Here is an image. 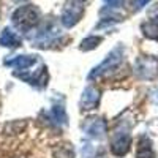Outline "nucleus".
<instances>
[{
    "label": "nucleus",
    "instance_id": "obj_1",
    "mask_svg": "<svg viewBox=\"0 0 158 158\" xmlns=\"http://www.w3.org/2000/svg\"><path fill=\"white\" fill-rule=\"evenodd\" d=\"M29 40L33 48H40V49H48L51 46H54L56 43H59L60 40V29L57 27V24L54 21H49L41 24L36 29V32L33 35H29Z\"/></svg>",
    "mask_w": 158,
    "mask_h": 158
},
{
    "label": "nucleus",
    "instance_id": "obj_2",
    "mask_svg": "<svg viewBox=\"0 0 158 158\" xmlns=\"http://www.w3.org/2000/svg\"><path fill=\"white\" fill-rule=\"evenodd\" d=\"M40 19V10L35 5H24L19 6L11 16L13 25L21 32H30Z\"/></svg>",
    "mask_w": 158,
    "mask_h": 158
},
{
    "label": "nucleus",
    "instance_id": "obj_3",
    "mask_svg": "<svg viewBox=\"0 0 158 158\" xmlns=\"http://www.w3.org/2000/svg\"><path fill=\"white\" fill-rule=\"evenodd\" d=\"M122 60H123V48L122 46H115L106 56V59L90 71L89 79H95V77H100L103 74H108V73L114 71L118 65L122 63Z\"/></svg>",
    "mask_w": 158,
    "mask_h": 158
},
{
    "label": "nucleus",
    "instance_id": "obj_4",
    "mask_svg": "<svg viewBox=\"0 0 158 158\" xmlns=\"http://www.w3.org/2000/svg\"><path fill=\"white\" fill-rule=\"evenodd\" d=\"M131 147V135H130V128L128 127H118L111 139V152L115 156H123L128 153Z\"/></svg>",
    "mask_w": 158,
    "mask_h": 158
},
{
    "label": "nucleus",
    "instance_id": "obj_5",
    "mask_svg": "<svg viewBox=\"0 0 158 158\" xmlns=\"http://www.w3.org/2000/svg\"><path fill=\"white\" fill-rule=\"evenodd\" d=\"M84 6H82V2H77V0H73V2H68L67 5L63 6V11H62V18H60V22L63 27L67 29H71L74 25L82 19L84 16Z\"/></svg>",
    "mask_w": 158,
    "mask_h": 158
},
{
    "label": "nucleus",
    "instance_id": "obj_6",
    "mask_svg": "<svg viewBox=\"0 0 158 158\" xmlns=\"http://www.w3.org/2000/svg\"><path fill=\"white\" fill-rule=\"evenodd\" d=\"M135 74L139 79H153L158 74V60L153 57H139L135 63Z\"/></svg>",
    "mask_w": 158,
    "mask_h": 158
},
{
    "label": "nucleus",
    "instance_id": "obj_7",
    "mask_svg": "<svg viewBox=\"0 0 158 158\" xmlns=\"http://www.w3.org/2000/svg\"><path fill=\"white\" fill-rule=\"evenodd\" d=\"M84 133L94 139H103L108 133V123L101 117H94L89 118L84 123Z\"/></svg>",
    "mask_w": 158,
    "mask_h": 158
},
{
    "label": "nucleus",
    "instance_id": "obj_8",
    "mask_svg": "<svg viewBox=\"0 0 158 158\" xmlns=\"http://www.w3.org/2000/svg\"><path fill=\"white\" fill-rule=\"evenodd\" d=\"M16 76L19 79H22V81L29 82L30 85L36 87V89L46 87L48 79H49V74H48V68L46 67H41L36 73H16Z\"/></svg>",
    "mask_w": 158,
    "mask_h": 158
},
{
    "label": "nucleus",
    "instance_id": "obj_9",
    "mask_svg": "<svg viewBox=\"0 0 158 158\" xmlns=\"http://www.w3.org/2000/svg\"><path fill=\"white\" fill-rule=\"evenodd\" d=\"M100 98H101L100 90L95 89V87H92V85H89L82 92V97H81V101H79V106H81L82 111L95 109V108H98V104H100Z\"/></svg>",
    "mask_w": 158,
    "mask_h": 158
},
{
    "label": "nucleus",
    "instance_id": "obj_10",
    "mask_svg": "<svg viewBox=\"0 0 158 158\" xmlns=\"http://www.w3.org/2000/svg\"><path fill=\"white\" fill-rule=\"evenodd\" d=\"M48 118L51 123H54L57 127H65L68 123V117H67V111H65L63 104L60 103H54L52 108L48 112Z\"/></svg>",
    "mask_w": 158,
    "mask_h": 158
},
{
    "label": "nucleus",
    "instance_id": "obj_11",
    "mask_svg": "<svg viewBox=\"0 0 158 158\" xmlns=\"http://www.w3.org/2000/svg\"><path fill=\"white\" fill-rule=\"evenodd\" d=\"M36 63L35 56H18L15 59H8L5 60V67L10 68H18V70H27Z\"/></svg>",
    "mask_w": 158,
    "mask_h": 158
},
{
    "label": "nucleus",
    "instance_id": "obj_12",
    "mask_svg": "<svg viewBox=\"0 0 158 158\" xmlns=\"http://www.w3.org/2000/svg\"><path fill=\"white\" fill-rule=\"evenodd\" d=\"M22 44L21 38L13 32L10 27H5L2 30V33H0V46L3 48H10V49H16Z\"/></svg>",
    "mask_w": 158,
    "mask_h": 158
},
{
    "label": "nucleus",
    "instance_id": "obj_13",
    "mask_svg": "<svg viewBox=\"0 0 158 158\" xmlns=\"http://www.w3.org/2000/svg\"><path fill=\"white\" fill-rule=\"evenodd\" d=\"M136 158H156L155 152L152 149V141L147 136H142L138 142V150H136Z\"/></svg>",
    "mask_w": 158,
    "mask_h": 158
},
{
    "label": "nucleus",
    "instance_id": "obj_14",
    "mask_svg": "<svg viewBox=\"0 0 158 158\" xmlns=\"http://www.w3.org/2000/svg\"><path fill=\"white\" fill-rule=\"evenodd\" d=\"M141 30L146 38L156 40L158 41V19H150L141 25Z\"/></svg>",
    "mask_w": 158,
    "mask_h": 158
},
{
    "label": "nucleus",
    "instance_id": "obj_15",
    "mask_svg": "<svg viewBox=\"0 0 158 158\" xmlns=\"http://www.w3.org/2000/svg\"><path fill=\"white\" fill-rule=\"evenodd\" d=\"M101 41H103L101 36H87V38H84L81 41L79 49H81V51H92V49H95Z\"/></svg>",
    "mask_w": 158,
    "mask_h": 158
},
{
    "label": "nucleus",
    "instance_id": "obj_16",
    "mask_svg": "<svg viewBox=\"0 0 158 158\" xmlns=\"http://www.w3.org/2000/svg\"><path fill=\"white\" fill-rule=\"evenodd\" d=\"M54 155H56V158H74V152L68 144H63V146L56 147Z\"/></svg>",
    "mask_w": 158,
    "mask_h": 158
},
{
    "label": "nucleus",
    "instance_id": "obj_17",
    "mask_svg": "<svg viewBox=\"0 0 158 158\" xmlns=\"http://www.w3.org/2000/svg\"><path fill=\"white\" fill-rule=\"evenodd\" d=\"M149 2H150V0H135V2H133V6H135V10H136V11H139L141 8L146 6Z\"/></svg>",
    "mask_w": 158,
    "mask_h": 158
},
{
    "label": "nucleus",
    "instance_id": "obj_18",
    "mask_svg": "<svg viewBox=\"0 0 158 158\" xmlns=\"http://www.w3.org/2000/svg\"><path fill=\"white\" fill-rule=\"evenodd\" d=\"M104 2L109 5V8H117L122 5V0H104Z\"/></svg>",
    "mask_w": 158,
    "mask_h": 158
},
{
    "label": "nucleus",
    "instance_id": "obj_19",
    "mask_svg": "<svg viewBox=\"0 0 158 158\" xmlns=\"http://www.w3.org/2000/svg\"><path fill=\"white\" fill-rule=\"evenodd\" d=\"M16 2H25V0H16Z\"/></svg>",
    "mask_w": 158,
    "mask_h": 158
},
{
    "label": "nucleus",
    "instance_id": "obj_20",
    "mask_svg": "<svg viewBox=\"0 0 158 158\" xmlns=\"http://www.w3.org/2000/svg\"><path fill=\"white\" fill-rule=\"evenodd\" d=\"M77 2H85V0H77Z\"/></svg>",
    "mask_w": 158,
    "mask_h": 158
}]
</instances>
